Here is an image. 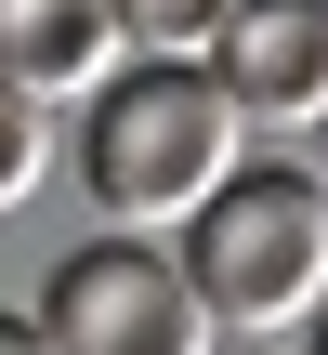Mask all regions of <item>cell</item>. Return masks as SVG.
<instances>
[{"instance_id":"9","label":"cell","mask_w":328,"mask_h":355,"mask_svg":"<svg viewBox=\"0 0 328 355\" xmlns=\"http://www.w3.org/2000/svg\"><path fill=\"white\" fill-rule=\"evenodd\" d=\"M316 355H328V303H316Z\"/></svg>"},{"instance_id":"5","label":"cell","mask_w":328,"mask_h":355,"mask_svg":"<svg viewBox=\"0 0 328 355\" xmlns=\"http://www.w3.org/2000/svg\"><path fill=\"white\" fill-rule=\"evenodd\" d=\"M0 79L39 105H92L118 79V13L105 0H0Z\"/></svg>"},{"instance_id":"8","label":"cell","mask_w":328,"mask_h":355,"mask_svg":"<svg viewBox=\"0 0 328 355\" xmlns=\"http://www.w3.org/2000/svg\"><path fill=\"white\" fill-rule=\"evenodd\" d=\"M0 355H53V329L39 316H0Z\"/></svg>"},{"instance_id":"3","label":"cell","mask_w":328,"mask_h":355,"mask_svg":"<svg viewBox=\"0 0 328 355\" xmlns=\"http://www.w3.org/2000/svg\"><path fill=\"white\" fill-rule=\"evenodd\" d=\"M39 329H53V355H210V303L158 237H92V250H66Z\"/></svg>"},{"instance_id":"6","label":"cell","mask_w":328,"mask_h":355,"mask_svg":"<svg viewBox=\"0 0 328 355\" xmlns=\"http://www.w3.org/2000/svg\"><path fill=\"white\" fill-rule=\"evenodd\" d=\"M105 13H118V40H131V53L210 66V40H224V13H237V0H105Z\"/></svg>"},{"instance_id":"4","label":"cell","mask_w":328,"mask_h":355,"mask_svg":"<svg viewBox=\"0 0 328 355\" xmlns=\"http://www.w3.org/2000/svg\"><path fill=\"white\" fill-rule=\"evenodd\" d=\"M210 79L237 92V119H328V0H237L210 40Z\"/></svg>"},{"instance_id":"1","label":"cell","mask_w":328,"mask_h":355,"mask_svg":"<svg viewBox=\"0 0 328 355\" xmlns=\"http://www.w3.org/2000/svg\"><path fill=\"white\" fill-rule=\"evenodd\" d=\"M237 145H250L237 92L210 66H171V53L118 66L79 105V184H92V211L118 237H184V211L237 171Z\"/></svg>"},{"instance_id":"2","label":"cell","mask_w":328,"mask_h":355,"mask_svg":"<svg viewBox=\"0 0 328 355\" xmlns=\"http://www.w3.org/2000/svg\"><path fill=\"white\" fill-rule=\"evenodd\" d=\"M171 263L197 277V303H210V329H302L328 303V184L302 158H237L197 211H184V237H171Z\"/></svg>"},{"instance_id":"7","label":"cell","mask_w":328,"mask_h":355,"mask_svg":"<svg viewBox=\"0 0 328 355\" xmlns=\"http://www.w3.org/2000/svg\"><path fill=\"white\" fill-rule=\"evenodd\" d=\"M39 171H53L39 92H13V79H0V211H26V198H39Z\"/></svg>"}]
</instances>
